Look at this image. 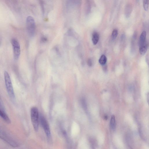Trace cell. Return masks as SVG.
Segmentation results:
<instances>
[{"instance_id": "6da1fadb", "label": "cell", "mask_w": 149, "mask_h": 149, "mask_svg": "<svg viewBox=\"0 0 149 149\" xmlns=\"http://www.w3.org/2000/svg\"><path fill=\"white\" fill-rule=\"evenodd\" d=\"M4 77L5 84L8 94L13 102L15 100V95L11 81L10 77L8 72L7 71L4 72Z\"/></svg>"}, {"instance_id": "7a4b0ae2", "label": "cell", "mask_w": 149, "mask_h": 149, "mask_svg": "<svg viewBox=\"0 0 149 149\" xmlns=\"http://www.w3.org/2000/svg\"><path fill=\"white\" fill-rule=\"evenodd\" d=\"M31 117L34 129L37 131L38 130L39 126V113L36 107H33L31 109Z\"/></svg>"}, {"instance_id": "3957f363", "label": "cell", "mask_w": 149, "mask_h": 149, "mask_svg": "<svg viewBox=\"0 0 149 149\" xmlns=\"http://www.w3.org/2000/svg\"><path fill=\"white\" fill-rule=\"evenodd\" d=\"M0 138L13 147L19 146L18 143L6 132L0 129Z\"/></svg>"}, {"instance_id": "277c9868", "label": "cell", "mask_w": 149, "mask_h": 149, "mask_svg": "<svg viewBox=\"0 0 149 149\" xmlns=\"http://www.w3.org/2000/svg\"><path fill=\"white\" fill-rule=\"evenodd\" d=\"M26 24L27 31L30 36H34L35 32V23L33 18L31 16H29L26 18Z\"/></svg>"}, {"instance_id": "5b68a950", "label": "cell", "mask_w": 149, "mask_h": 149, "mask_svg": "<svg viewBox=\"0 0 149 149\" xmlns=\"http://www.w3.org/2000/svg\"><path fill=\"white\" fill-rule=\"evenodd\" d=\"M11 43L13 47L14 58L15 60H17L20 54V47L19 43L17 39L13 38L11 39Z\"/></svg>"}, {"instance_id": "8992f818", "label": "cell", "mask_w": 149, "mask_h": 149, "mask_svg": "<svg viewBox=\"0 0 149 149\" xmlns=\"http://www.w3.org/2000/svg\"><path fill=\"white\" fill-rule=\"evenodd\" d=\"M40 121L42 126L44 130L47 137H51V132L49 125L46 119L43 116L40 117Z\"/></svg>"}, {"instance_id": "52a82bcc", "label": "cell", "mask_w": 149, "mask_h": 149, "mask_svg": "<svg viewBox=\"0 0 149 149\" xmlns=\"http://www.w3.org/2000/svg\"><path fill=\"white\" fill-rule=\"evenodd\" d=\"M132 6L130 3L127 4L125 8L124 14L125 17L128 18L131 15L132 11Z\"/></svg>"}, {"instance_id": "ba28073f", "label": "cell", "mask_w": 149, "mask_h": 149, "mask_svg": "<svg viewBox=\"0 0 149 149\" xmlns=\"http://www.w3.org/2000/svg\"><path fill=\"white\" fill-rule=\"evenodd\" d=\"M0 117L7 123L10 124L11 120L5 112L0 109Z\"/></svg>"}, {"instance_id": "9c48e42d", "label": "cell", "mask_w": 149, "mask_h": 149, "mask_svg": "<svg viewBox=\"0 0 149 149\" xmlns=\"http://www.w3.org/2000/svg\"><path fill=\"white\" fill-rule=\"evenodd\" d=\"M148 46V44L146 41L141 46L139 47V51L140 54L143 55L146 52Z\"/></svg>"}, {"instance_id": "30bf717a", "label": "cell", "mask_w": 149, "mask_h": 149, "mask_svg": "<svg viewBox=\"0 0 149 149\" xmlns=\"http://www.w3.org/2000/svg\"><path fill=\"white\" fill-rule=\"evenodd\" d=\"M146 32L143 31L141 34L139 39V47L143 45L146 41Z\"/></svg>"}, {"instance_id": "8fae6325", "label": "cell", "mask_w": 149, "mask_h": 149, "mask_svg": "<svg viewBox=\"0 0 149 149\" xmlns=\"http://www.w3.org/2000/svg\"><path fill=\"white\" fill-rule=\"evenodd\" d=\"M99 34L96 32H94L92 34V41L93 44L96 45L99 41Z\"/></svg>"}, {"instance_id": "7c38bea8", "label": "cell", "mask_w": 149, "mask_h": 149, "mask_svg": "<svg viewBox=\"0 0 149 149\" xmlns=\"http://www.w3.org/2000/svg\"><path fill=\"white\" fill-rule=\"evenodd\" d=\"M110 126L111 129L114 130L116 129V123L115 116L112 115L111 117L110 121Z\"/></svg>"}, {"instance_id": "4fadbf2b", "label": "cell", "mask_w": 149, "mask_h": 149, "mask_svg": "<svg viewBox=\"0 0 149 149\" xmlns=\"http://www.w3.org/2000/svg\"><path fill=\"white\" fill-rule=\"evenodd\" d=\"M81 0H68V5L69 6L78 5L80 4Z\"/></svg>"}, {"instance_id": "5bb4252c", "label": "cell", "mask_w": 149, "mask_h": 149, "mask_svg": "<svg viewBox=\"0 0 149 149\" xmlns=\"http://www.w3.org/2000/svg\"><path fill=\"white\" fill-rule=\"evenodd\" d=\"M107 61V58L106 57L105 55L103 54L100 56L99 61L101 65H103L106 64Z\"/></svg>"}, {"instance_id": "9a60e30c", "label": "cell", "mask_w": 149, "mask_h": 149, "mask_svg": "<svg viewBox=\"0 0 149 149\" xmlns=\"http://www.w3.org/2000/svg\"><path fill=\"white\" fill-rule=\"evenodd\" d=\"M143 7L146 11L148 10L149 8V0H143Z\"/></svg>"}, {"instance_id": "2e32d148", "label": "cell", "mask_w": 149, "mask_h": 149, "mask_svg": "<svg viewBox=\"0 0 149 149\" xmlns=\"http://www.w3.org/2000/svg\"><path fill=\"white\" fill-rule=\"evenodd\" d=\"M118 34V31L117 29H115L113 30L111 33V39L114 40L117 37Z\"/></svg>"}, {"instance_id": "e0dca14e", "label": "cell", "mask_w": 149, "mask_h": 149, "mask_svg": "<svg viewBox=\"0 0 149 149\" xmlns=\"http://www.w3.org/2000/svg\"><path fill=\"white\" fill-rule=\"evenodd\" d=\"M0 109H1L3 111L5 112V110L4 107L2 102L0 96Z\"/></svg>"}, {"instance_id": "ac0fdd59", "label": "cell", "mask_w": 149, "mask_h": 149, "mask_svg": "<svg viewBox=\"0 0 149 149\" xmlns=\"http://www.w3.org/2000/svg\"><path fill=\"white\" fill-rule=\"evenodd\" d=\"M88 64L89 66H91L92 65V62L91 60L90 59H88L87 61Z\"/></svg>"}, {"instance_id": "d6986e66", "label": "cell", "mask_w": 149, "mask_h": 149, "mask_svg": "<svg viewBox=\"0 0 149 149\" xmlns=\"http://www.w3.org/2000/svg\"><path fill=\"white\" fill-rule=\"evenodd\" d=\"M104 118L105 120H107V116H104Z\"/></svg>"}, {"instance_id": "ffe728a7", "label": "cell", "mask_w": 149, "mask_h": 149, "mask_svg": "<svg viewBox=\"0 0 149 149\" xmlns=\"http://www.w3.org/2000/svg\"></svg>"}]
</instances>
